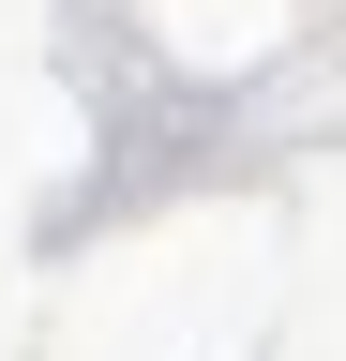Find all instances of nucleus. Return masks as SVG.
Wrapping results in <instances>:
<instances>
[]
</instances>
